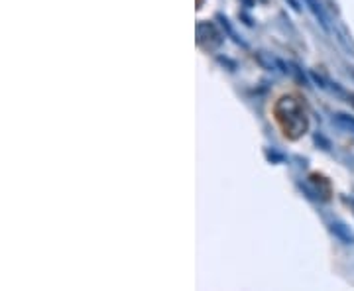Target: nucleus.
<instances>
[{
  "label": "nucleus",
  "mask_w": 354,
  "mask_h": 291,
  "mask_svg": "<svg viewBox=\"0 0 354 291\" xmlns=\"http://www.w3.org/2000/svg\"><path fill=\"white\" fill-rule=\"evenodd\" d=\"M351 102H353V104H354V95H351Z\"/></svg>",
  "instance_id": "6"
},
{
  "label": "nucleus",
  "mask_w": 354,
  "mask_h": 291,
  "mask_svg": "<svg viewBox=\"0 0 354 291\" xmlns=\"http://www.w3.org/2000/svg\"><path fill=\"white\" fill-rule=\"evenodd\" d=\"M274 111H276V118H278L279 126L283 128L288 138H301L305 132L309 130V118H307L304 104L299 102L297 97H293V95L281 97L276 102Z\"/></svg>",
  "instance_id": "1"
},
{
  "label": "nucleus",
  "mask_w": 354,
  "mask_h": 291,
  "mask_svg": "<svg viewBox=\"0 0 354 291\" xmlns=\"http://www.w3.org/2000/svg\"><path fill=\"white\" fill-rule=\"evenodd\" d=\"M333 122H335L339 128H342V130H346V132L354 134V116H351V114L337 113L335 116H333Z\"/></svg>",
  "instance_id": "4"
},
{
  "label": "nucleus",
  "mask_w": 354,
  "mask_h": 291,
  "mask_svg": "<svg viewBox=\"0 0 354 291\" xmlns=\"http://www.w3.org/2000/svg\"><path fill=\"white\" fill-rule=\"evenodd\" d=\"M305 4L309 6V10L313 12L317 20H319V24L323 26V30H327L329 32L330 26H329V16L325 12V8H323V4L319 2V0H305Z\"/></svg>",
  "instance_id": "3"
},
{
  "label": "nucleus",
  "mask_w": 354,
  "mask_h": 291,
  "mask_svg": "<svg viewBox=\"0 0 354 291\" xmlns=\"http://www.w3.org/2000/svg\"><path fill=\"white\" fill-rule=\"evenodd\" d=\"M197 41L207 50H215L223 44V34L216 30L213 22H199L197 24Z\"/></svg>",
  "instance_id": "2"
},
{
  "label": "nucleus",
  "mask_w": 354,
  "mask_h": 291,
  "mask_svg": "<svg viewBox=\"0 0 354 291\" xmlns=\"http://www.w3.org/2000/svg\"><path fill=\"white\" fill-rule=\"evenodd\" d=\"M330 230L341 238L344 244H354V234L348 230V228L344 227V225H341V223H333V227H330Z\"/></svg>",
  "instance_id": "5"
}]
</instances>
